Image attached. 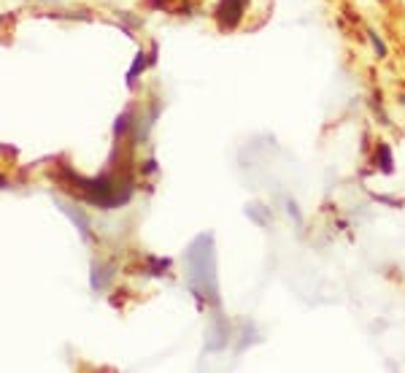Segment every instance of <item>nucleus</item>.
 <instances>
[{
    "mask_svg": "<svg viewBox=\"0 0 405 373\" xmlns=\"http://www.w3.org/2000/svg\"><path fill=\"white\" fill-rule=\"evenodd\" d=\"M376 157H381V171L384 174H392V152H389V146H378V152H376Z\"/></svg>",
    "mask_w": 405,
    "mask_h": 373,
    "instance_id": "5",
    "label": "nucleus"
},
{
    "mask_svg": "<svg viewBox=\"0 0 405 373\" xmlns=\"http://www.w3.org/2000/svg\"><path fill=\"white\" fill-rule=\"evenodd\" d=\"M127 124H130V114H122V117L114 122V133H117L119 138H122L124 133H127Z\"/></svg>",
    "mask_w": 405,
    "mask_h": 373,
    "instance_id": "7",
    "label": "nucleus"
},
{
    "mask_svg": "<svg viewBox=\"0 0 405 373\" xmlns=\"http://www.w3.org/2000/svg\"><path fill=\"white\" fill-rule=\"evenodd\" d=\"M157 63V46H152V54H149V65H154Z\"/></svg>",
    "mask_w": 405,
    "mask_h": 373,
    "instance_id": "10",
    "label": "nucleus"
},
{
    "mask_svg": "<svg viewBox=\"0 0 405 373\" xmlns=\"http://www.w3.org/2000/svg\"><path fill=\"white\" fill-rule=\"evenodd\" d=\"M146 174H154L157 171V162H154V157H149V162H146V168H143Z\"/></svg>",
    "mask_w": 405,
    "mask_h": 373,
    "instance_id": "8",
    "label": "nucleus"
},
{
    "mask_svg": "<svg viewBox=\"0 0 405 373\" xmlns=\"http://www.w3.org/2000/svg\"><path fill=\"white\" fill-rule=\"evenodd\" d=\"M111 270H114V268H106V266H100V263H95V266H92V287H95V289H103L108 282V276H111Z\"/></svg>",
    "mask_w": 405,
    "mask_h": 373,
    "instance_id": "2",
    "label": "nucleus"
},
{
    "mask_svg": "<svg viewBox=\"0 0 405 373\" xmlns=\"http://www.w3.org/2000/svg\"><path fill=\"white\" fill-rule=\"evenodd\" d=\"M286 209H289V214H292V216H295V219H300V211H298V206H295V203H292V200H289V203H286Z\"/></svg>",
    "mask_w": 405,
    "mask_h": 373,
    "instance_id": "9",
    "label": "nucleus"
},
{
    "mask_svg": "<svg viewBox=\"0 0 405 373\" xmlns=\"http://www.w3.org/2000/svg\"><path fill=\"white\" fill-rule=\"evenodd\" d=\"M143 68H146V54L138 52V54H135V60H133V65H130V71H127V87H133V84H135V79L143 73Z\"/></svg>",
    "mask_w": 405,
    "mask_h": 373,
    "instance_id": "3",
    "label": "nucleus"
},
{
    "mask_svg": "<svg viewBox=\"0 0 405 373\" xmlns=\"http://www.w3.org/2000/svg\"><path fill=\"white\" fill-rule=\"evenodd\" d=\"M60 209H62V211L68 214V216H71L73 222H76V228H79V230H81V235H84V238H87L89 235V230H87V216H84V214L81 211H76V209H71V206H65V203H60Z\"/></svg>",
    "mask_w": 405,
    "mask_h": 373,
    "instance_id": "4",
    "label": "nucleus"
},
{
    "mask_svg": "<svg viewBox=\"0 0 405 373\" xmlns=\"http://www.w3.org/2000/svg\"><path fill=\"white\" fill-rule=\"evenodd\" d=\"M241 14H244V0H222L219 25H222V27H235Z\"/></svg>",
    "mask_w": 405,
    "mask_h": 373,
    "instance_id": "1",
    "label": "nucleus"
},
{
    "mask_svg": "<svg viewBox=\"0 0 405 373\" xmlns=\"http://www.w3.org/2000/svg\"><path fill=\"white\" fill-rule=\"evenodd\" d=\"M368 38H370V44H373V49H376V54H378V57H387V44L376 36L373 30H368Z\"/></svg>",
    "mask_w": 405,
    "mask_h": 373,
    "instance_id": "6",
    "label": "nucleus"
},
{
    "mask_svg": "<svg viewBox=\"0 0 405 373\" xmlns=\"http://www.w3.org/2000/svg\"><path fill=\"white\" fill-rule=\"evenodd\" d=\"M400 100H403V103H405V92H403V95H400Z\"/></svg>",
    "mask_w": 405,
    "mask_h": 373,
    "instance_id": "11",
    "label": "nucleus"
}]
</instances>
